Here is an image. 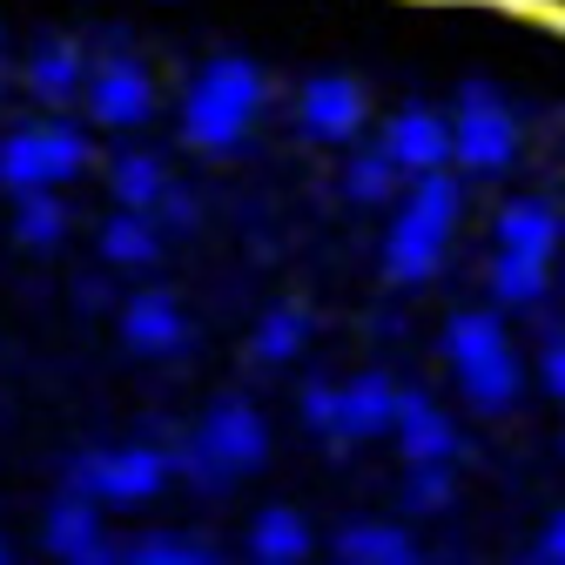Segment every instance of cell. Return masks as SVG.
I'll return each mask as SVG.
<instances>
[{
  "instance_id": "1",
  "label": "cell",
  "mask_w": 565,
  "mask_h": 565,
  "mask_svg": "<svg viewBox=\"0 0 565 565\" xmlns=\"http://www.w3.org/2000/svg\"><path fill=\"white\" fill-rule=\"evenodd\" d=\"M465 216V182L451 169L411 175V195L397 202L391 236H384V276L391 282H431L445 269V243Z\"/></svg>"
},
{
  "instance_id": "2",
  "label": "cell",
  "mask_w": 565,
  "mask_h": 565,
  "mask_svg": "<svg viewBox=\"0 0 565 565\" xmlns=\"http://www.w3.org/2000/svg\"><path fill=\"white\" fill-rule=\"evenodd\" d=\"M263 458H269V424H263V411L243 404V397H223V404L202 411V424L189 431V445L169 451V471H182L195 491H209V499H223V491L243 471H256Z\"/></svg>"
},
{
  "instance_id": "3",
  "label": "cell",
  "mask_w": 565,
  "mask_h": 565,
  "mask_svg": "<svg viewBox=\"0 0 565 565\" xmlns=\"http://www.w3.org/2000/svg\"><path fill=\"white\" fill-rule=\"evenodd\" d=\"M263 102H269L263 67L243 61V54H216L189 82V95H182V135L195 141L202 156H230L236 141L249 135V121L263 115Z\"/></svg>"
},
{
  "instance_id": "4",
  "label": "cell",
  "mask_w": 565,
  "mask_h": 565,
  "mask_svg": "<svg viewBox=\"0 0 565 565\" xmlns=\"http://www.w3.org/2000/svg\"><path fill=\"white\" fill-rule=\"evenodd\" d=\"M445 358H451L471 411H505L519 397V350H512L499 310H458L445 323Z\"/></svg>"
},
{
  "instance_id": "5",
  "label": "cell",
  "mask_w": 565,
  "mask_h": 565,
  "mask_svg": "<svg viewBox=\"0 0 565 565\" xmlns=\"http://www.w3.org/2000/svg\"><path fill=\"white\" fill-rule=\"evenodd\" d=\"M88 169V135L75 121H28L14 135H0V189H61Z\"/></svg>"
},
{
  "instance_id": "6",
  "label": "cell",
  "mask_w": 565,
  "mask_h": 565,
  "mask_svg": "<svg viewBox=\"0 0 565 565\" xmlns=\"http://www.w3.org/2000/svg\"><path fill=\"white\" fill-rule=\"evenodd\" d=\"M162 484H169V451L156 445H102V451L67 458L61 471V491H82L95 505H141Z\"/></svg>"
},
{
  "instance_id": "7",
  "label": "cell",
  "mask_w": 565,
  "mask_h": 565,
  "mask_svg": "<svg viewBox=\"0 0 565 565\" xmlns=\"http://www.w3.org/2000/svg\"><path fill=\"white\" fill-rule=\"evenodd\" d=\"M519 156V115L491 82H465L451 108V162L465 175H499Z\"/></svg>"
},
{
  "instance_id": "8",
  "label": "cell",
  "mask_w": 565,
  "mask_h": 565,
  "mask_svg": "<svg viewBox=\"0 0 565 565\" xmlns=\"http://www.w3.org/2000/svg\"><path fill=\"white\" fill-rule=\"evenodd\" d=\"M82 108L95 115V128H141L156 115V75L141 67L135 54H102L88 67V82H82Z\"/></svg>"
},
{
  "instance_id": "9",
  "label": "cell",
  "mask_w": 565,
  "mask_h": 565,
  "mask_svg": "<svg viewBox=\"0 0 565 565\" xmlns=\"http://www.w3.org/2000/svg\"><path fill=\"white\" fill-rule=\"evenodd\" d=\"M364 115H371V95H364V82H350V75H310L297 88V128L310 141H350L364 128Z\"/></svg>"
},
{
  "instance_id": "10",
  "label": "cell",
  "mask_w": 565,
  "mask_h": 565,
  "mask_svg": "<svg viewBox=\"0 0 565 565\" xmlns=\"http://www.w3.org/2000/svg\"><path fill=\"white\" fill-rule=\"evenodd\" d=\"M377 149L391 156L397 175H431V169L451 162V121H445L438 108H397Z\"/></svg>"
},
{
  "instance_id": "11",
  "label": "cell",
  "mask_w": 565,
  "mask_h": 565,
  "mask_svg": "<svg viewBox=\"0 0 565 565\" xmlns=\"http://www.w3.org/2000/svg\"><path fill=\"white\" fill-rule=\"evenodd\" d=\"M121 343L141 350V358H175V350L189 343V317L169 290H135L121 303Z\"/></svg>"
},
{
  "instance_id": "12",
  "label": "cell",
  "mask_w": 565,
  "mask_h": 565,
  "mask_svg": "<svg viewBox=\"0 0 565 565\" xmlns=\"http://www.w3.org/2000/svg\"><path fill=\"white\" fill-rule=\"evenodd\" d=\"M391 431L404 445L411 465H451L458 458V424L424 397V391H397V417H391Z\"/></svg>"
},
{
  "instance_id": "13",
  "label": "cell",
  "mask_w": 565,
  "mask_h": 565,
  "mask_svg": "<svg viewBox=\"0 0 565 565\" xmlns=\"http://www.w3.org/2000/svg\"><path fill=\"white\" fill-rule=\"evenodd\" d=\"M491 236H499L505 256H539V263H552V249H558V236H565V216H558L545 195H512V202L499 209V223H491Z\"/></svg>"
},
{
  "instance_id": "14",
  "label": "cell",
  "mask_w": 565,
  "mask_h": 565,
  "mask_svg": "<svg viewBox=\"0 0 565 565\" xmlns=\"http://www.w3.org/2000/svg\"><path fill=\"white\" fill-rule=\"evenodd\" d=\"M391 417H397V384L384 371L337 384V438H384Z\"/></svg>"
},
{
  "instance_id": "15",
  "label": "cell",
  "mask_w": 565,
  "mask_h": 565,
  "mask_svg": "<svg viewBox=\"0 0 565 565\" xmlns=\"http://www.w3.org/2000/svg\"><path fill=\"white\" fill-rule=\"evenodd\" d=\"M41 545H47L61 565H75L82 552L102 545V505L82 499V491H61V499L47 505V519H41Z\"/></svg>"
},
{
  "instance_id": "16",
  "label": "cell",
  "mask_w": 565,
  "mask_h": 565,
  "mask_svg": "<svg viewBox=\"0 0 565 565\" xmlns=\"http://www.w3.org/2000/svg\"><path fill=\"white\" fill-rule=\"evenodd\" d=\"M82 82H88V54L75 47V41H41L34 54H28V88L41 95V102H82Z\"/></svg>"
},
{
  "instance_id": "17",
  "label": "cell",
  "mask_w": 565,
  "mask_h": 565,
  "mask_svg": "<svg viewBox=\"0 0 565 565\" xmlns=\"http://www.w3.org/2000/svg\"><path fill=\"white\" fill-rule=\"evenodd\" d=\"M310 558V519H297L290 505H269L249 525V565H303Z\"/></svg>"
},
{
  "instance_id": "18",
  "label": "cell",
  "mask_w": 565,
  "mask_h": 565,
  "mask_svg": "<svg viewBox=\"0 0 565 565\" xmlns=\"http://www.w3.org/2000/svg\"><path fill=\"white\" fill-rule=\"evenodd\" d=\"M102 256L115 269H156V256H162L156 216H141V209H115V216L102 223Z\"/></svg>"
},
{
  "instance_id": "19",
  "label": "cell",
  "mask_w": 565,
  "mask_h": 565,
  "mask_svg": "<svg viewBox=\"0 0 565 565\" xmlns=\"http://www.w3.org/2000/svg\"><path fill=\"white\" fill-rule=\"evenodd\" d=\"M108 189H115L121 209H141V216H149V209L162 202V189H169V169L149 149H121L115 169H108Z\"/></svg>"
},
{
  "instance_id": "20",
  "label": "cell",
  "mask_w": 565,
  "mask_h": 565,
  "mask_svg": "<svg viewBox=\"0 0 565 565\" xmlns=\"http://www.w3.org/2000/svg\"><path fill=\"white\" fill-rule=\"evenodd\" d=\"M303 343H310V310L282 303V310H269V317L256 323L249 358H256V364H297V358H303Z\"/></svg>"
},
{
  "instance_id": "21",
  "label": "cell",
  "mask_w": 565,
  "mask_h": 565,
  "mask_svg": "<svg viewBox=\"0 0 565 565\" xmlns=\"http://www.w3.org/2000/svg\"><path fill=\"white\" fill-rule=\"evenodd\" d=\"M545 290H552V276H545L539 256H505V249L491 256V297H499L505 310H539Z\"/></svg>"
},
{
  "instance_id": "22",
  "label": "cell",
  "mask_w": 565,
  "mask_h": 565,
  "mask_svg": "<svg viewBox=\"0 0 565 565\" xmlns=\"http://www.w3.org/2000/svg\"><path fill=\"white\" fill-rule=\"evenodd\" d=\"M404 552H411L404 525H384V519H350V525L337 532V558H343V565H391V558H404Z\"/></svg>"
},
{
  "instance_id": "23",
  "label": "cell",
  "mask_w": 565,
  "mask_h": 565,
  "mask_svg": "<svg viewBox=\"0 0 565 565\" xmlns=\"http://www.w3.org/2000/svg\"><path fill=\"white\" fill-rule=\"evenodd\" d=\"M14 236H21L28 249H54V243L67 236V202H61L54 189L14 195Z\"/></svg>"
},
{
  "instance_id": "24",
  "label": "cell",
  "mask_w": 565,
  "mask_h": 565,
  "mask_svg": "<svg viewBox=\"0 0 565 565\" xmlns=\"http://www.w3.org/2000/svg\"><path fill=\"white\" fill-rule=\"evenodd\" d=\"M397 169H391V156L384 149H358V156H350L343 162V195L350 202H364V209H377V202H391L397 195Z\"/></svg>"
},
{
  "instance_id": "25",
  "label": "cell",
  "mask_w": 565,
  "mask_h": 565,
  "mask_svg": "<svg viewBox=\"0 0 565 565\" xmlns=\"http://www.w3.org/2000/svg\"><path fill=\"white\" fill-rule=\"evenodd\" d=\"M121 565H223L216 552H202L175 532H149V539H128L121 545Z\"/></svg>"
},
{
  "instance_id": "26",
  "label": "cell",
  "mask_w": 565,
  "mask_h": 565,
  "mask_svg": "<svg viewBox=\"0 0 565 565\" xmlns=\"http://www.w3.org/2000/svg\"><path fill=\"white\" fill-rule=\"evenodd\" d=\"M451 465H411V478H404V505L424 519V512H445L451 505Z\"/></svg>"
},
{
  "instance_id": "27",
  "label": "cell",
  "mask_w": 565,
  "mask_h": 565,
  "mask_svg": "<svg viewBox=\"0 0 565 565\" xmlns=\"http://www.w3.org/2000/svg\"><path fill=\"white\" fill-rule=\"evenodd\" d=\"M303 424L310 431H323V438H337V384H303Z\"/></svg>"
},
{
  "instance_id": "28",
  "label": "cell",
  "mask_w": 565,
  "mask_h": 565,
  "mask_svg": "<svg viewBox=\"0 0 565 565\" xmlns=\"http://www.w3.org/2000/svg\"><path fill=\"white\" fill-rule=\"evenodd\" d=\"M149 216H156V230H162V236H169V230H189V223H195V195L169 182V189H162V202L149 209Z\"/></svg>"
},
{
  "instance_id": "29",
  "label": "cell",
  "mask_w": 565,
  "mask_h": 565,
  "mask_svg": "<svg viewBox=\"0 0 565 565\" xmlns=\"http://www.w3.org/2000/svg\"><path fill=\"white\" fill-rule=\"evenodd\" d=\"M525 565H565V512H552V525L539 532V545H532Z\"/></svg>"
},
{
  "instance_id": "30",
  "label": "cell",
  "mask_w": 565,
  "mask_h": 565,
  "mask_svg": "<svg viewBox=\"0 0 565 565\" xmlns=\"http://www.w3.org/2000/svg\"><path fill=\"white\" fill-rule=\"evenodd\" d=\"M539 377H545V391H552V397H565V337H552V343H545Z\"/></svg>"
},
{
  "instance_id": "31",
  "label": "cell",
  "mask_w": 565,
  "mask_h": 565,
  "mask_svg": "<svg viewBox=\"0 0 565 565\" xmlns=\"http://www.w3.org/2000/svg\"><path fill=\"white\" fill-rule=\"evenodd\" d=\"M391 565H424V558H417V552H404V558H391Z\"/></svg>"
},
{
  "instance_id": "32",
  "label": "cell",
  "mask_w": 565,
  "mask_h": 565,
  "mask_svg": "<svg viewBox=\"0 0 565 565\" xmlns=\"http://www.w3.org/2000/svg\"><path fill=\"white\" fill-rule=\"evenodd\" d=\"M0 47H8V21H0Z\"/></svg>"
},
{
  "instance_id": "33",
  "label": "cell",
  "mask_w": 565,
  "mask_h": 565,
  "mask_svg": "<svg viewBox=\"0 0 565 565\" xmlns=\"http://www.w3.org/2000/svg\"><path fill=\"white\" fill-rule=\"evenodd\" d=\"M0 565H8V539H0Z\"/></svg>"
}]
</instances>
